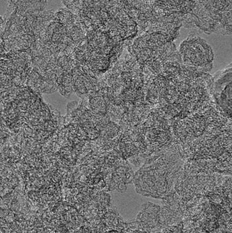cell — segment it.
Here are the masks:
<instances>
[{
    "label": "cell",
    "instance_id": "obj_1",
    "mask_svg": "<svg viewBox=\"0 0 232 233\" xmlns=\"http://www.w3.org/2000/svg\"><path fill=\"white\" fill-rule=\"evenodd\" d=\"M214 88L215 95L218 100L229 101L232 96V74L231 68L226 69L220 74H219L215 78Z\"/></svg>",
    "mask_w": 232,
    "mask_h": 233
}]
</instances>
